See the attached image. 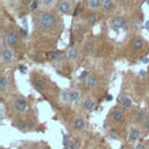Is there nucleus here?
<instances>
[{
  "mask_svg": "<svg viewBox=\"0 0 149 149\" xmlns=\"http://www.w3.org/2000/svg\"><path fill=\"white\" fill-rule=\"evenodd\" d=\"M111 26L114 30H119V29H125L126 28V21L123 17L121 16H116V17H113L112 21H111Z\"/></svg>",
  "mask_w": 149,
  "mask_h": 149,
  "instance_id": "4",
  "label": "nucleus"
},
{
  "mask_svg": "<svg viewBox=\"0 0 149 149\" xmlns=\"http://www.w3.org/2000/svg\"><path fill=\"white\" fill-rule=\"evenodd\" d=\"M34 87H35L37 91H43L44 87H45V85H44V83H43L42 80H35V81H34Z\"/></svg>",
  "mask_w": 149,
  "mask_h": 149,
  "instance_id": "24",
  "label": "nucleus"
},
{
  "mask_svg": "<svg viewBox=\"0 0 149 149\" xmlns=\"http://www.w3.org/2000/svg\"><path fill=\"white\" fill-rule=\"evenodd\" d=\"M119 102L121 104V106L122 107H125V108H129V107H132V105H133V101H132V99L130 98H128L127 95H120L119 97Z\"/></svg>",
  "mask_w": 149,
  "mask_h": 149,
  "instance_id": "11",
  "label": "nucleus"
},
{
  "mask_svg": "<svg viewBox=\"0 0 149 149\" xmlns=\"http://www.w3.org/2000/svg\"><path fill=\"white\" fill-rule=\"evenodd\" d=\"M19 37L20 36H19V33L17 31H15V30L7 31L6 35H5V43H6V45L9 47V48L16 47L17 43H19Z\"/></svg>",
  "mask_w": 149,
  "mask_h": 149,
  "instance_id": "2",
  "label": "nucleus"
},
{
  "mask_svg": "<svg viewBox=\"0 0 149 149\" xmlns=\"http://www.w3.org/2000/svg\"><path fill=\"white\" fill-rule=\"evenodd\" d=\"M135 149H146V146L143 144V143H139L137 146H136V148Z\"/></svg>",
  "mask_w": 149,
  "mask_h": 149,
  "instance_id": "31",
  "label": "nucleus"
},
{
  "mask_svg": "<svg viewBox=\"0 0 149 149\" xmlns=\"http://www.w3.org/2000/svg\"><path fill=\"white\" fill-rule=\"evenodd\" d=\"M8 84H9V80H8L7 76L6 74H2L0 77V91L1 92H5L6 88L8 87Z\"/></svg>",
  "mask_w": 149,
  "mask_h": 149,
  "instance_id": "18",
  "label": "nucleus"
},
{
  "mask_svg": "<svg viewBox=\"0 0 149 149\" xmlns=\"http://www.w3.org/2000/svg\"><path fill=\"white\" fill-rule=\"evenodd\" d=\"M143 129L146 132H149V115L146 116L144 120H143Z\"/></svg>",
  "mask_w": 149,
  "mask_h": 149,
  "instance_id": "27",
  "label": "nucleus"
},
{
  "mask_svg": "<svg viewBox=\"0 0 149 149\" xmlns=\"http://www.w3.org/2000/svg\"><path fill=\"white\" fill-rule=\"evenodd\" d=\"M52 2H54V0H41V3H42L44 7H49Z\"/></svg>",
  "mask_w": 149,
  "mask_h": 149,
  "instance_id": "29",
  "label": "nucleus"
},
{
  "mask_svg": "<svg viewBox=\"0 0 149 149\" xmlns=\"http://www.w3.org/2000/svg\"><path fill=\"white\" fill-rule=\"evenodd\" d=\"M69 149H78V141L77 140H71L70 141V146H69Z\"/></svg>",
  "mask_w": 149,
  "mask_h": 149,
  "instance_id": "28",
  "label": "nucleus"
},
{
  "mask_svg": "<svg viewBox=\"0 0 149 149\" xmlns=\"http://www.w3.org/2000/svg\"><path fill=\"white\" fill-rule=\"evenodd\" d=\"M70 139H69V136L68 135H64V137H63V147H64V149H69V146H70Z\"/></svg>",
  "mask_w": 149,
  "mask_h": 149,
  "instance_id": "26",
  "label": "nucleus"
},
{
  "mask_svg": "<svg viewBox=\"0 0 149 149\" xmlns=\"http://www.w3.org/2000/svg\"><path fill=\"white\" fill-rule=\"evenodd\" d=\"M81 106H83V109H85V111L90 112V111H92V109H94V108H95V106H97V101H95L93 98L87 97V98H85V99L83 100Z\"/></svg>",
  "mask_w": 149,
  "mask_h": 149,
  "instance_id": "6",
  "label": "nucleus"
},
{
  "mask_svg": "<svg viewBox=\"0 0 149 149\" xmlns=\"http://www.w3.org/2000/svg\"><path fill=\"white\" fill-rule=\"evenodd\" d=\"M86 127V120L83 118H76L72 120V128L76 130H83Z\"/></svg>",
  "mask_w": 149,
  "mask_h": 149,
  "instance_id": "9",
  "label": "nucleus"
},
{
  "mask_svg": "<svg viewBox=\"0 0 149 149\" xmlns=\"http://www.w3.org/2000/svg\"><path fill=\"white\" fill-rule=\"evenodd\" d=\"M69 98H70V102L71 104H76L80 99V93L77 90H70L69 91Z\"/></svg>",
  "mask_w": 149,
  "mask_h": 149,
  "instance_id": "13",
  "label": "nucleus"
},
{
  "mask_svg": "<svg viewBox=\"0 0 149 149\" xmlns=\"http://www.w3.org/2000/svg\"><path fill=\"white\" fill-rule=\"evenodd\" d=\"M47 58L49 61H59L62 58V54L58 51H51V52L47 54Z\"/></svg>",
  "mask_w": 149,
  "mask_h": 149,
  "instance_id": "20",
  "label": "nucleus"
},
{
  "mask_svg": "<svg viewBox=\"0 0 149 149\" xmlns=\"http://www.w3.org/2000/svg\"><path fill=\"white\" fill-rule=\"evenodd\" d=\"M61 102L63 105H69L70 102V98H69V92H61Z\"/></svg>",
  "mask_w": 149,
  "mask_h": 149,
  "instance_id": "23",
  "label": "nucleus"
},
{
  "mask_svg": "<svg viewBox=\"0 0 149 149\" xmlns=\"http://www.w3.org/2000/svg\"><path fill=\"white\" fill-rule=\"evenodd\" d=\"M1 61L2 63L9 64L13 61V51L9 48H3L1 51Z\"/></svg>",
  "mask_w": 149,
  "mask_h": 149,
  "instance_id": "7",
  "label": "nucleus"
},
{
  "mask_svg": "<svg viewBox=\"0 0 149 149\" xmlns=\"http://www.w3.org/2000/svg\"><path fill=\"white\" fill-rule=\"evenodd\" d=\"M36 6H37V1L35 0V1L33 2V5H31V9H35V8H36Z\"/></svg>",
  "mask_w": 149,
  "mask_h": 149,
  "instance_id": "32",
  "label": "nucleus"
},
{
  "mask_svg": "<svg viewBox=\"0 0 149 149\" xmlns=\"http://www.w3.org/2000/svg\"><path fill=\"white\" fill-rule=\"evenodd\" d=\"M1 149H5V148H1Z\"/></svg>",
  "mask_w": 149,
  "mask_h": 149,
  "instance_id": "36",
  "label": "nucleus"
},
{
  "mask_svg": "<svg viewBox=\"0 0 149 149\" xmlns=\"http://www.w3.org/2000/svg\"><path fill=\"white\" fill-rule=\"evenodd\" d=\"M144 44H146V42H144V40H143L141 36L135 37V38L133 40V43H132V45H133L134 49H142V48L144 47Z\"/></svg>",
  "mask_w": 149,
  "mask_h": 149,
  "instance_id": "14",
  "label": "nucleus"
},
{
  "mask_svg": "<svg viewBox=\"0 0 149 149\" xmlns=\"http://www.w3.org/2000/svg\"><path fill=\"white\" fill-rule=\"evenodd\" d=\"M88 6L90 8H98L99 6H101V0H88Z\"/></svg>",
  "mask_w": 149,
  "mask_h": 149,
  "instance_id": "25",
  "label": "nucleus"
},
{
  "mask_svg": "<svg viewBox=\"0 0 149 149\" xmlns=\"http://www.w3.org/2000/svg\"><path fill=\"white\" fill-rule=\"evenodd\" d=\"M85 83H86V86L90 87V88L97 87V85H98V77H97V74H94V73H88L87 78L85 79Z\"/></svg>",
  "mask_w": 149,
  "mask_h": 149,
  "instance_id": "10",
  "label": "nucleus"
},
{
  "mask_svg": "<svg viewBox=\"0 0 149 149\" xmlns=\"http://www.w3.org/2000/svg\"><path fill=\"white\" fill-rule=\"evenodd\" d=\"M112 119L115 123H122L125 121V113L120 107H114L112 109Z\"/></svg>",
  "mask_w": 149,
  "mask_h": 149,
  "instance_id": "3",
  "label": "nucleus"
},
{
  "mask_svg": "<svg viewBox=\"0 0 149 149\" xmlns=\"http://www.w3.org/2000/svg\"><path fill=\"white\" fill-rule=\"evenodd\" d=\"M133 113H134V119L136 121H142L146 118V113H144V111L142 108H135Z\"/></svg>",
  "mask_w": 149,
  "mask_h": 149,
  "instance_id": "15",
  "label": "nucleus"
},
{
  "mask_svg": "<svg viewBox=\"0 0 149 149\" xmlns=\"http://www.w3.org/2000/svg\"><path fill=\"white\" fill-rule=\"evenodd\" d=\"M83 50H84L85 54H91V52H93V50H94V44H93V42L86 41V42L84 43V45H83Z\"/></svg>",
  "mask_w": 149,
  "mask_h": 149,
  "instance_id": "19",
  "label": "nucleus"
},
{
  "mask_svg": "<svg viewBox=\"0 0 149 149\" xmlns=\"http://www.w3.org/2000/svg\"><path fill=\"white\" fill-rule=\"evenodd\" d=\"M38 24L44 30H52L56 27V16L50 12H41L38 15Z\"/></svg>",
  "mask_w": 149,
  "mask_h": 149,
  "instance_id": "1",
  "label": "nucleus"
},
{
  "mask_svg": "<svg viewBox=\"0 0 149 149\" xmlns=\"http://www.w3.org/2000/svg\"><path fill=\"white\" fill-rule=\"evenodd\" d=\"M86 21H87V23L90 26H93L97 22V14L94 12H90L87 14V16H86Z\"/></svg>",
  "mask_w": 149,
  "mask_h": 149,
  "instance_id": "21",
  "label": "nucleus"
},
{
  "mask_svg": "<svg viewBox=\"0 0 149 149\" xmlns=\"http://www.w3.org/2000/svg\"><path fill=\"white\" fill-rule=\"evenodd\" d=\"M66 56H68V58H69L70 61L74 62V61H78V58H79V52H78L77 49L70 48V49L68 50V52H66Z\"/></svg>",
  "mask_w": 149,
  "mask_h": 149,
  "instance_id": "12",
  "label": "nucleus"
},
{
  "mask_svg": "<svg viewBox=\"0 0 149 149\" xmlns=\"http://www.w3.org/2000/svg\"><path fill=\"white\" fill-rule=\"evenodd\" d=\"M57 9L62 14H69L71 12V5H70V2L68 0H62V1L58 2Z\"/></svg>",
  "mask_w": 149,
  "mask_h": 149,
  "instance_id": "8",
  "label": "nucleus"
},
{
  "mask_svg": "<svg viewBox=\"0 0 149 149\" xmlns=\"http://www.w3.org/2000/svg\"><path fill=\"white\" fill-rule=\"evenodd\" d=\"M139 137H140V130H139L137 128H130V130H129V136H128L129 141H130V142H135L136 140H139Z\"/></svg>",
  "mask_w": 149,
  "mask_h": 149,
  "instance_id": "16",
  "label": "nucleus"
},
{
  "mask_svg": "<svg viewBox=\"0 0 149 149\" xmlns=\"http://www.w3.org/2000/svg\"><path fill=\"white\" fill-rule=\"evenodd\" d=\"M146 27H147V28H149V21H148V22L146 23Z\"/></svg>",
  "mask_w": 149,
  "mask_h": 149,
  "instance_id": "33",
  "label": "nucleus"
},
{
  "mask_svg": "<svg viewBox=\"0 0 149 149\" xmlns=\"http://www.w3.org/2000/svg\"><path fill=\"white\" fill-rule=\"evenodd\" d=\"M101 8L102 10L105 12H109L114 8V3H113V0H102L101 2Z\"/></svg>",
  "mask_w": 149,
  "mask_h": 149,
  "instance_id": "17",
  "label": "nucleus"
},
{
  "mask_svg": "<svg viewBox=\"0 0 149 149\" xmlns=\"http://www.w3.org/2000/svg\"><path fill=\"white\" fill-rule=\"evenodd\" d=\"M14 126H15L19 130H21V132H26V130H27V128H28L27 122H26V121H23V120H19L17 122H15V123H14Z\"/></svg>",
  "mask_w": 149,
  "mask_h": 149,
  "instance_id": "22",
  "label": "nucleus"
},
{
  "mask_svg": "<svg viewBox=\"0 0 149 149\" xmlns=\"http://www.w3.org/2000/svg\"><path fill=\"white\" fill-rule=\"evenodd\" d=\"M148 5H149V0H148Z\"/></svg>",
  "mask_w": 149,
  "mask_h": 149,
  "instance_id": "34",
  "label": "nucleus"
},
{
  "mask_svg": "<svg viewBox=\"0 0 149 149\" xmlns=\"http://www.w3.org/2000/svg\"><path fill=\"white\" fill-rule=\"evenodd\" d=\"M116 1H121V0H116Z\"/></svg>",
  "mask_w": 149,
  "mask_h": 149,
  "instance_id": "35",
  "label": "nucleus"
},
{
  "mask_svg": "<svg viewBox=\"0 0 149 149\" xmlns=\"http://www.w3.org/2000/svg\"><path fill=\"white\" fill-rule=\"evenodd\" d=\"M13 107L15 109V112H24L27 109V101L23 98H16L13 102Z\"/></svg>",
  "mask_w": 149,
  "mask_h": 149,
  "instance_id": "5",
  "label": "nucleus"
},
{
  "mask_svg": "<svg viewBox=\"0 0 149 149\" xmlns=\"http://www.w3.org/2000/svg\"><path fill=\"white\" fill-rule=\"evenodd\" d=\"M109 136H111L112 139H118V134H116L115 129H111V130H109Z\"/></svg>",
  "mask_w": 149,
  "mask_h": 149,
  "instance_id": "30",
  "label": "nucleus"
}]
</instances>
